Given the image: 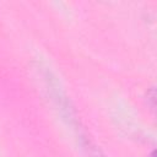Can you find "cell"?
Segmentation results:
<instances>
[{
	"mask_svg": "<svg viewBox=\"0 0 157 157\" xmlns=\"http://www.w3.org/2000/svg\"><path fill=\"white\" fill-rule=\"evenodd\" d=\"M155 155H156V152H155V151H152V152H151V155H150V157H155Z\"/></svg>",
	"mask_w": 157,
	"mask_h": 157,
	"instance_id": "cell-1",
	"label": "cell"
}]
</instances>
